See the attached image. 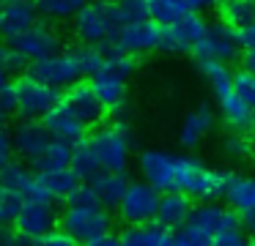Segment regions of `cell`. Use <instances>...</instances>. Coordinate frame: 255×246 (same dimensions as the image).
Returning <instances> with one entry per match:
<instances>
[{"label":"cell","instance_id":"cell-1","mask_svg":"<svg viewBox=\"0 0 255 246\" xmlns=\"http://www.w3.org/2000/svg\"><path fill=\"white\" fill-rule=\"evenodd\" d=\"M239 219L233 211H228L222 202L209 200L192 205L187 222L173 233V246H211L217 235H222L225 230L239 227Z\"/></svg>","mask_w":255,"mask_h":246},{"label":"cell","instance_id":"cell-2","mask_svg":"<svg viewBox=\"0 0 255 246\" xmlns=\"http://www.w3.org/2000/svg\"><path fill=\"white\" fill-rule=\"evenodd\" d=\"M94 162L99 169H127L129 159H132V129L124 120H113V123L96 126L91 134H85Z\"/></svg>","mask_w":255,"mask_h":246},{"label":"cell","instance_id":"cell-3","mask_svg":"<svg viewBox=\"0 0 255 246\" xmlns=\"http://www.w3.org/2000/svg\"><path fill=\"white\" fill-rule=\"evenodd\" d=\"M222 175H225V169L209 167L203 159L189 156V153H178L173 191H181L189 200H200V202L217 200L222 191Z\"/></svg>","mask_w":255,"mask_h":246},{"label":"cell","instance_id":"cell-4","mask_svg":"<svg viewBox=\"0 0 255 246\" xmlns=\"http://www.w3.org/2000/svg\"><path fill=\"white\" fill-rule=\"evenodd\" d=\"M121 25L124 22L113 3H85L72 19V30L80 38V44H91L99 49H105L116 38Z\"/></svg>","mask_w":255,"mask_h":246},{"label":"cell","instance_id":"cell-5","mask_svg":"<svg viewBox=\"0 0 255 246\" xmlns=\"http://www.w3.org/2000/svg\"><path fill=\"white\" fill-rule=\"evenodd\" d=\"M58 224H61V230L74 241V244H88V241L110 233L113 216H110V211L102 208V205H83V208L66 205V211L58 213Z\"/></svg>","mask_w":255,"mask_h":246},{"label":"cell","instance_id":"cell-6","mask_svg":"<svg viewBox=\"0 0 255 246\" xmlns=\"http://www.w3.org/2000/svg\"><path fill=\"white\" fill-rule=\"evenodd\" d=\"M11 87H14V112L25 120L44 118L58 104V98H61V90L44 85V82H39L30 74H25L17 82H11Z\"/></svg>","mask_w":255,"mask_h":246},{"label":"cell","instance_id":"cell-7","mask_svg":"<svg viewBox=\"0 0 255 246\" xmlns=\"http://www.w3.org/2000/svg\"><path fill=\"white\" fill-rule=\"evenodd\" d=\"M192 55L198 60H214V63H236L242 58V49L236 41V30L228 22H206V30L200 36V41L195 44Z\"/></svg>","mask_w":255,"mask_h":246},{"label":"cell","instance_id":"cell-8","mask_svg":"<svg viewBox=\"0 0 255 246\" xmlns=\"http://www.w3.org/2000/svg\"><path fill=\"white\" fill-rule=\"evenodd\" d=\"M156 202H159V191L154 186H148L145 180H129V186L124 189L121 200H118L116 211L127 227L132 224H151L156 213Z\"/></svg>","mask_w":255,"mask_h":246},{"label":"cell","instance_id":"cell-9","mask_svg":"<svg viewBox=\"0 0 255 246\" xmlns=\"http://www.w3.org/2000/svg\"><path fill=\"white\" fill-rule=\"evenodd\" d=\"M8 47H11L14 52L22 55L25 63H33V60H41V58H47V55L61 52L63 36L50 25V22L36 19L25 33H19L17 38H11V41H8Z\"/></svg>","mask_w":255,"mask_h":246},{"label":"cell","instance_id":"cell-10","mask_svg":"<svg viewBox=\"0 0 255 246\" xmlns=\"http://www.w3.org/2000/svg\"><path fill=\"white\" fill-rule=\"evenodd\" d=\"M220 197L225 200V208L236 213L242 227H253V213H255V186L253 178L239 169H225L222 175V191Z\"/></svg>","mask_w":255,"mask_h":246},{"label":"cell","instance_id":"cell-11","mask_svg":"<svg viewBox=\"0 0 255 246\" xmlns=\"http://www.w3.org/2000/svg\"><path fill=\"white\" fill-rule=\"evenodd\" d=\"M176 167H178V153L165 151V148H145V151L137 153L140 180L154 186L156 191H173Z\"/></svg>","mask_w":255,"mask_h":246},{"label":"cell","instance_id":"cell-12","mask_svg":"<svg viewBox=\"0 0 255 246\" xmlns=\"http://www.w3.org/2000/svg\"><path fill=\"white\" fill-rule=\"evenodd\" d=\"M11 224L19 238H39L58 227V208L52 200H22Z\"/></svg>","mask_w":255,"mask_h":246},{"label":"cell","instance_id":"cell-13","mask_svg":"<svg viewBox=\"0 0 255 246\" xmlns=\"http://www.w3.org/2000/svg\"><path fill=\"white\" fill-rule=\"evenodd\" d=\"M159 30L162 27L151 19H134V22H127V25L118 27L116 38L107 44L105 49H116V52H124V55H148L159 47Z\"/></svg>","mask_w":255,"mask_h":246},{"label":"cell","instance_id":"cell-14","mask_svg":"<svg viewBox=\"0 0 255 246\" xmlns=\"http://www.w3.org/2000/svg\"><path fill=\"white\" fill-rule=\"evenodd\" d=\"M206 30V19L200 14H184L173 25L159 30V52L165 55H189Z\"/></svg>","mask_w":255,"mask_h":246},{"label":"cell","instance_id":"cell-15","mask_svg":"<svg viewBox=\"0 0 255 246\" xmlns=\"http://www.w3.org/2000/svg\"><path fill=\"white\" fill-rule=\"evenodd\" d=\"M30 77H36L39 82L55 87V90H66L74 82H80L83 74H80L72 52H69V49H61V52H55V55L33 60V63H30Z\"/></svg>","mask_w":255,"mask_h":246},{"label":"cell","instance_id":"cell-16","mask_svg":"<svg viewBox=\"0 0 255 246\" xmlns=\"http://www.w3.org/2000/svg\"><path fill=\"white\" fill-rule=\"evenodd\" d=\"M8 137H11L14 156L25 159L28 164H33L36 159L47 151V145L52 142V137L47 134L41 120H25V118H19L17 123H14V129L8 131Z\"/></svg>","mask_w":255,"mask_h":246},{"label":"cell","instance_id":"cell-17","mask_svg":"<svg viewBox=\"0 0 255 246\" xmlns=\"http://www.w3.org/2000/svg\"><path fill=\"white\" fill-rule=\"evenodd\" d=\"M41 126L47 129V134H50L52 140L66 142V145H74V142L85 140V134H88V126H85L77 115H72V109H69L61 98H58L55 107L41 118Z\"/></svg>","mask_w":255,"mask_h":246},{"label":"cell","instance_id":"cell-18","mask_svg":"<svg viewBox=\"0 0 255 246\" xmlns=\"http://www.w3.org/2000/svg\"><path fill=\"white\" fill-rule=\"evenodd\" d=\"M61 101L72 109V115H77L85 126H99L105 118V107L99 104L96 93L91 90L88 82H74L72 87H66V93H61Z\"/></svg>","mask_w":255,"mask_h":246},{"label":"cell","instance_id":"cell-19","mask_svg":"<svg viewBox=\"0 0 255 246\" xmlns=\"http://www.w3.org/2000/svg\"><path fill=\"white\" fill-rule=\"evenodd\" d=\"M214 123H217V115L211 109V104H198L195 109H189L184 115L181 126H178V142L192 151L214 131Z\"/></svg>","mask_w":255,"mask_h":246},{"label":"cell","instance_id":"cell-20","mask_svg":"<svg viewBox=\"0 0 255 246\" xmlns=\"http://www.w3.org/2000/svg\"><path fill=\"white\" fill-rule=\"evenodd\" d=\"M189 211H192V200L187 194H181V191H159V202H156V213L151 224L167 230V233H176L187 222Z\"/></svg>","mask_w":255,"mask_h":246},{"label":"cell","instance_id":"cell-21","mask_svg":"<svg viewBox=\"0 0 255 246\" xmlns=\"http://www.w3.org/2000/svg\"><path fill=\"white\" fill-rule=\"evenodd\" d=\"M129 180L132 178L127 175V169H99V172H94L88 178V186L96 194L102 208H116L124 189L129 186Z\"/></svg>","mask_w":255,"mask_h":246},{"label":"cell","instance_id":"cell-22","mask_svg":"<svg viewBox=\"0 0 255 246\" xmlns=\"http://www.w3.org/2000/svg\"><path fill=\"white\" fill-rule=\"evenodd\" d=\"M217 98V109H220L222 120L228 123V129L231 131H239V134H250V129H253V107L250 104H244L242 98L233 93V87H228V90H222Z\"/></svg>","mask_w":255,"mask_h":246},{"label":"cell","instance_id":"cell-23","mask_svg":"<svg viewBox=\"0 0 255 246\" xmlns=\"http://www.w3.org/2000/svg\"><path fill=\"white\" fill-rule=\"evenodd\" d=\"M39 19L30 3H3L0 5V38H17Z\"/></svg>","mask_w":255,"mask_h":246},{"label":"cell","instance_id":"cell-24","mask_svg":"<svg viewBox=\"0 0 255 246\" xmlns=\"http://www.w3.org/2000/svg\"><path fill=\"white\" fill-rule=\"evenodd\" d=\"M127 85L129 82H121L116 77L105 74V71L91 77V90L96 93V98L105 107V112H121L124 109V104H127Z\"/></svg>","mask_w":255,"mask_h":246},{"label":"cell","instance_id":"cell-25","mask_svg":"<svg viewBox=\"0 0 255 246\" xmlns=\"http://www.w3.org/2000/svg\"><path fill=\"white\" fill-rule=\"evenodd\" d=\"M121 246H173V233L156 224H132L118 235Z\"/></svg>","mask_w":255,"mask_h":246},{"label":"cell","instance_id":"cell-26","mask_svg":"<svg viewBox=\"0 0 255 246\" xmlns=\"http://www.w3.org/2000/svg\"><path fill=\"white\" fill-rule=\"evenodd\" d=\"M85 3L88 0H30L36 16H41L50 25H55V22H72Z\"/></svg>","mask_w":255,"mask_h":246},{"label":"cell","instance_id":"cell-27","mask_svg":"<svg viewBox=\"0 0 255 246\" xmlns=\"http://www.w3.org/2000/svg\"><path fill=\"white\" fill-rule=\"evenodd\" d=\"M69 159H72V145L52 140L50 145H47V151L41 153L30 167H33L36 175H50V172H58V169H66Z\"/></svg>","mask_w":255,"mask_h":246},{"label":"cell","instance_id":"cell-28","mask_svg":"<svg viewBox=\"0 0 255 246\" xmlns=\"http://www.w3.org/2000/svg\"><path fill=\"white\" fill-rule=\"evenodd\" d=\"M143 3H145V19L156 22L159 27L173 25L184 14H189L184 0H143Z\"/></svg>","mask_w":255,"mask_h":246},{"label":"cell","instance_id":"cell-29","mask_svg":"<svg viewBox=\"0 0 255 246\" xmlns=\"http://www.w3.org/2000/svg\"><path fill=\"white\" fill-rule=\"evenodd\" d=\"M39 180H41V186H44V191H47L50 200H66L69 191H72L77 183H83V178H80L72 167L58 169V172H50V175H39Z\"/></svg>","mask_w":255,"mask_h":246},{"label":"cell","instance_id":"cell-30","mask_svg":"<svg viewBox=\"0 0 255 246\" xmlns=\"http://www.w3.org/2000/svg\"><path fill=\"white\" fill-rule=\"evenodd\" d=\"M72 58L77 63L80 74L83 77H96L102 71V63H105V52L99 47H91V44H74L72 49Z\"/></svg>","mask_w":255,"mask_h":246},{"label":"cell","instance_id":"cell-31","mask_svg":"<svg viewBox=\"0 0 255 246\" xmlns=\"http://www.w3.org/2000/svg\"><path fill=\"white\" fill-rule=\"evenodd\" d=\"M222 22H228L231 27L255 25V5H253V0H228V3H222Z\"/></svg>","mask_w":255,"mask_h":246},{"label":"cell","instance_id":"cell-32","mask_svg":"<svg viewBox=\"0 0 255 246\" xmlns=\"http://www.w3.org/2000/svg\"><path fill=\"white\" fill-rule=\"evenodd\" d=\"M220 151H222V156L231 159V162H247V159H250V151H253V145H250V137H247V134L231 131V134L222 137Z\"/></svg>","mask_w":255,"mask_h":246},{"label":"cell","instance_id":"cell-33","mask_svg":"<svg viewBox=\"0 0 255 246\" xmlns=\"http://www.w3.org/2000/svg\"><path fill=\"white\" fill-rule=\"evenodd\" d=\"M231 87L244 104H250V107L255 104V77H253V71H247V69L231 71Z\"/></svg>","mask_w":255,"mask_h":246},{"label":"cell","instance_id":"cell-34","mask_svg":"<svg viewBox=\"0 0 255 246\" xmlns=\"http://www.w3.org/2000/svg\"><path fill=\"white\" fill-rule=\"evenodd\" d=\"M19 246H80V244H74L61 227H55L50 233L39 235V238H19Z\"/></svg>","mask_w":255,"mask_h":246},{"label":"cell","instance_id":"cell-35","mask_svg":"<svg viewBox=\"0 0 255 246\" xmlns=\"http://www.w3.org/2000/svg\"><path fill=\"white\" fill-rule=\"evenodd\" d=\"M118 11V16H121V22L127 25V22H134V19H145V3L143 0H118V3H113Z\"/></svg>","mask_w":255,"mask_h":246},{"label":"cell","instance_id":"cell-36","mask_svg":"<svg viewBox=\"0 0 255 246\" xmlns=\"http://www.w3.org/2000/svg\"><path fill=\"white\" fill-rule=\"evenodd\" d=\"M19 202L22 200H19L14 191H8L6 186H3V180H0V224L11 222L14 213H17V208H19Z\"/></svg>","mask_w":255,"mask_h":246},{"label":"cell","instance_id":"cell-37","mask_svg":"<svg viewBox=\"0 0 255 246\" xmlns=\"http://www.w3.org/2000/svg\"><path fill=\"white\" fill-rule=\"evenodd\" d=\"M66 205L72 208H83V205H99V200H96V194L91 191L88 183H77L72 191L66 194Z\"/></svg>","mask_w":255,"mask_h":246},{"label":"cell","instance_id":"cell-38","mask_svg":"<svg viewBox=\"0 0 255 246\" xmlns=\"http://www.w3.org/2000/svg\"><path fill=\"white\" fill-rule=\"evenodd\" d=\"M211 246H250V238H247V233H244V227L239 224V227H231L222 235H217Z\"/></svg>","mask_w":255,"mask_h":246},{"label":"cell","instance_id":"cell-39","mask_svg":"<svg viewBox=\"0 0 255 246\" xmlns=\"http://www.w3.org/2000/svg\"><path fill=\"white\" fill-rule=\"evenodd\" d=\"M0 66L8 71V74H17V71H22L25 69V58L19 52H14L11 47H0Z\"/></svg>","mask_w":255,"mask_h":246},{"label":"cell","instance_id":"cell-40","mask_svg":"<svg viewBox=\"0 0 255 246\" xmlns=\"http://www.w3.org/2000/svg\"><path fill=\"white\" fill-rule=\"evenodd\" d=\"M17 162L14 156V148H11V137H8V129H0V172L8 167V164Z\"/></svg>","mask_w":255,"mask_h":246},{"label":"cell","instance_id":"cell-41","mask_svg":"<svg viewBox=\"0 0 255 246\" xmlns=\"http://www.w3.org/2000/svg\"><path fill=\"white\" fill-rule=\"evenodd\" d=\"M11 112H14V87L6 85L0 90V129H3V123H6V118Z\"/></svg>","mask_w":255,"mask_h":246},{"label":"cell","instance_id":"cell-42","mask_svg":"<svg viewBox=\"0 0 255 246\" xmlns=\"http://www.w3.org/2000/svg\"><path fill=\"white\" fill-rule=\"evenodd\" d=\"M233 30H236L239 49H242V52H253V47H255V25H250V27H233Z\"/></svg>","mask_w":255,"mask_h":246},{"label":"cell","instance_id":"cell-43","mask_svg":"<svg viewBox=\"0 0 255 246\" xmlns=\"http://www.w3.org/2000/svg\"><path fill=\"white\" fill-rule=\"evenodd\" d=\"M184 3H187L189 14H203V11L214 8V5H217V0H184Z\"/></svg>","mask_w":255,"mask_h":246},{"label":"cell","instance_id":"cell-44","mask_svg":"<svg viewBox=\"0 0 255 246\" xmlns=\"http://www.w3.org/2000/svg\"><path fill=\"white\" fill-rule=\"evenodd\" d=\"M83 246H121V241H118V235L105 233V235H99V238L88 241V244H83Z\"/></svg>","mask_w":255,"mask_h":246},{"label":"cell","instance_id":"cell-45","mask_svg":"<svg viewBox=\"0 0 255 246\" xmlns=\"http://www.w3.org/2000/svg\"><path fill=\"white\" fill-rule=\"evenodd\" d=\"M0 246H19V235H14V230L0 227Z\"/></svg>","mask_w":255,"mask_h":246},{"label":"cell","instance_id":"cell-46","mask_svg":"<svg viewBox=\"0 0 255 246\" xmlns=\"http://www.w3.org/2000/svg\"><path fill=\"white\" fill-rule=\"evenodd\" d=\"M6 85H11V74H8V71L3 69V66H0V90H3Z\"/></svg>","mask_w":255,"mask_h":246},{"label":"cell","instance_id":"cell-47","mask_svg":"<svg viewBox=\"0 0 255 246\" xmlns=\"http://www.w3.org/2000/svg\"><path fill=\"white\" fill-rule=\"evenodd\" d=\"M3 3H30V0H3Z\"/></svg>","mask_w":255,"mask_h":246},{"label":"cell","instance_id":"cell-48","mask_svg":"<svg viewBox=\"0 0 255 246\" xmlns=\"http://www.w3.org/2000/svg\"><path fill=\"white\" fill-rule=\"evenodd\" d=\"M91 3H118V0H91Z\"/></svg>","mask_w":255,"mask_h":246},{"label":"cell","instance_id":"cell-49","mask_svg":"<svg viewBox=\"0 0 255 246\" xmlns=\"http://www.w3.org/2000/svg\"><path fill=\"white\" fill-rule=\"evenodd\" d=\"M217 3H220V5H222V3H228V0H217Z\"/></svg>","mask_w":255,"mask_h":246},{"label":"cell","instance_id":"cell-50","mask_svg":"<svg viewBox=\"0 0 255 246\" xmlns=\"http://www.w3.org/2000/svg\"><path fill=\"white\" fill-rule=\"evenodd\" d=\"M0 5H3V0H0Z\"/></svg>","mask_w":255,"mask_h":246}]
</instances>
